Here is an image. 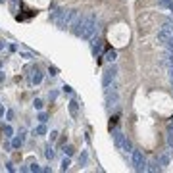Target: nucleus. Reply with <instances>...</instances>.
I'll return each mask as SVG.
<instances>
[{"instance_id": "nucleus-1", "label": "nucleus", "mask_w": 173, "mask_h": 173, "mask_svg": "<svg viewBox=\"0 0 173 173\" xmlns=\"http://www.w3.org/2000/svg\"><path fill=\"white\" fill-rule=\"evenodd\" d=\"M75 15H77L75 10H62V14L58 15V19H56L58 29H69L71 27V21L75 19Z\"/></svg>"}, {"instance_id": "nucleus-2", "label": "nucleus", "mask_w": 173, "mask_h": 173, "mask_svg": "<svg viewBox=\"0 0 173 173\" xmlns=\"http://www.w3.org/2000/svg\"><path fill=\"white\" fill-rule=\"evenodd\" d=\"M96 23H98L96 14H89V18H86V25H85V31H83V35H81V39H85V40L92 39L94 33H96Z\"/></svg>"}, {"instance_id": "nucleus-3", "label": "nucleus", "mask_w": 173, "mask_h": 173, "mask_svg": "<svg viewBox=\"0 0 173 173\" xmlns=\"http://www.w3.org/2000/svg\"><path fill=\"white\" fill-rule=\"evenodd\" d=\"M131 162H133V167H135V171H146V158H144V154L141 150H135L133 148V152H131Z\"/></svg>"}, {"instance_id": "nucleus-4", "label": "nucleus", "mask_w": 173, "mask_h": 173, "mask_svg": "<svg viewBox=\"0 0 173 173\" xmlns=\"http://www.w3.org/2000/svg\"><path fill=\"white\" fill-rule=\"evenodd\" d=\"M86 18H89V15H83V14H81V15L77 14V15H75V19H73L71 27H69V29H71V33H73L75 37H81V35H83L85 25H86Z\"/></svg>"}, {"instance_id": "nucleus-5", "label": "nucleus", "mask_w": 173, "mask_h": 173, "mask_svg": "<svg viewBox=\"0 0 173 173\" xmlns=\"http://www.w3.org/2000/svg\"><path fill=\"white\" fill-rule=\"evenodd\" d=\"M115 75H117V67H115V65L112 64L110 67H106V69H104V75H102V86H104V89L112 86L114 79H115Z\"/></svg>"}, {"instance_id": "nucleus-6", "label": "nucleus", "mask_w": 173, "mask_h": 173, "mask_svg": "<svg viewBox=\"0 0 173 173\" xmlns=\"http://www.w3.org/2000/svg\"><path fill=\"white\" fill-rule=\"evenodd\" d=\"M106 102H108L110 108H112V106H117V102H119V94H117V90H115L114 85H112V92H110V89L106 90Z\"/></svg>"}, {"instance_id": "nucleus-7", "label": "nucleus", "mask_w": 173, "mask_h": 173, "mask_svg": "<svg viewBox=\"0 0 173 173\" xmlns=\"http://www.w3.org/2000/svg\"><path fill=\"white\" fill-rule=\"evenodd\" d=\"M171 37H173V31H171V29H167V27H162V29L158 31V43L166 44L167 40L171 39Z\"/></svg>"}, {"instance_id": "nucleus-8", "label": "nucleus", "mask_w": 173, "mask_h": 173, "mask_svg": "<svg viewBox=\"0 0 173 173\" xmlns=\"http://www.w3.org/2000/svg\"><path fill=\"white\" fill-rule=\"evenodd\" d=\"M112 135H114V144H115V148H119V150H121V148H123V142L127 141L125 135H123L119 129H114V133H112Z\"/></svg>"}, {"instance_id": "nucleus-9", "label": "nucleus", "mask_w": 173, "mask_h": 173, "mask_svg": "<svg viewBox=\"0 0 173 173\" xmlns=\"http://www.w3.org/2000/svg\"><path fill=\"white\" fill-rule=\"evenodd\" d=\"M43 81V73H40L39 65H33L31 67V85H39Z\"/></svg>"}, {"instance_id": "nucleus-10", "label": "nucleus", "mask_w": 173, "mask_h": 173, "mask_svg": "<svg viewBox=\"0 0 173 173\" xmlns=\"http://www.w3.org/2000/svg\"><path fill=\"white\" fill-rule=\"evenodd\" d=\"M90 46H92V54L100 56L102 52V39H90Z\"/></svg>"}, {"instance_id": "nucleus-11", "label": "nucleus", "mask_w": 173, "mask_h": 173, "mask_svg": "<svg viewBox=\"0 0 173 173\" xmlns=\"http://www.w3.org/2000/svg\"><path fill=\"white\" fill-rule=\"evenodd\" d=\"M23 141H25V129L19 131V137H15L14 141H12V148H21Z\"/></svg>"}, {"instance_id": "nucleus-12", "label": "nucleus", "mask_w": 173, "mask_h": 173, "mask_svg": "<svg viewBox=\"0 0 173 173\" xmlns=\"http://www.w3.org/2000/svg\"><path fill=\"white\" fill-rule=\"evenodd\" d=\"M171 152V150H169ZM169 152H162V154L158 156V163L162 167H166V166H169Z\"/></svg>"}, {"instance_id": "nucleus-13", "label": "nucleus", "mask_w": 173, "mask_h": 173, "mask_svg": "<svg viewBox=\"0 0 173 173\" xmlns=\"http://www.w3.org/2000/svg\"><path fill=\"white\" fill-rule=\"evenodd\" d=\"M104 58H106V60H108V62H110V64H114V62H115V60H117V52H115V50H114V48H110V50H108V52H106V56H104Z\"/></svg>"}, {"instance_id": "nucleus-14", "label": "nucleus", "mask_w": 173, "mask_h": 173, "mask_svg": "<svg viewBox=\"0 0 173 173\" xmlns=\"http://www.w3.org/2000/svg\"><path fill=\"white\" fill-rule=\"evenodd\" d=\"M56 156V152H54V148L50 146V144H46V146H44V158L46 160H52Z\"/></svg>"}, {"instance_id": "nucleus-15", "label": "nucleus", "mask_w": 173, "mask_h": 173, "mask_svg": "<svg viewBox=\"0 0 173 173\" xmlns=\"http://www.w3.org/2000/svg\"><path fill=\"white\" fill-rule=\"evenodd\" d=\"M77 112H79V104H77V100H71V102H69V114L75 117Z\"/></svg>"}, {"instance_id": "nucleus-16", "label": "nucleus", "mask_w": 173, "mask_h": 173, "mask_svg": "<svg viewBox=\"0 0 173 173\" xmlns=\"http://www.w3.org/2000/svg\"><path fill=\"white\" fill-rule=\"evenodd\" d=\"M162 169V167H160V163H158V160H156V162H150L146 166V171H160Z\"/></svg>"}, {"instance_id": "nucleus-17", "label": "nucleus", "mask_w": 173, "mask_h": 173, "mask_svg": "<svg viewBox=\"0 0 173 173\" xmlns=\"http://www.w3.org/2000/svg\"><path fill=\"white\" fill-rule=\"evenodd\" d=\"M64 154H65V156H69V158H71V156L75 154V148H73L71 144H64Z\"/></svg>"}, {"instance_id": "nucleus-18", "label": "nucleus", "mask_w": 173, "mask_h": 173, "mask_svg": "<svg viewBox=\"0 0 173 173\" xmlns=\"http://www.w3.org/2000/svg\"><path fill=\"white\" fill-rule=\"evenodd\" d=\"M167 146L173 152V127H169V131H167Z\"/></svg>"}, {"instance_id": "nucleus-19", "label": "nucleus", "mask_w": 173, "mask_h": 173, "mask_svg": "<svg viewBox=\"0 0 173 173\" xmlns=\"http://www.w3.org/2000/svg\"><path fill=\"white\" fill-rule=\"evenodd\" d=\"M35 133L39 135V137H43V135H46V125H44V123H40L39 127H37L35 129Z\"/></svg>"}, {"instance_id": "nucleus-20", "label": "nucleus", "mask_w": 173, "mask_h": 173, "mask_svg": "<svg viewBox=\"0 0 173 173\" xmlns=\"http://www.w3.org/2000/svg\"><path fill=\"white\" fill-rule=\"evenodd\" d=\"M4 137H6V139H12V137H14V129H12L10 125H4Z\"/></svg>"}, {"instance_id": "nucleus-21", "label": "nucleus", "mask_w": 173, "mask_h": 173, "mask_svg": "<svg viewBox=\"0 0 173 173\" xmlns=\"http://www.w3.org/2000/svg\"><path fill=\"white\" fill-rule=\"evenodd\" d=\"M69 166H71V160H69V156H67V158L62 160V171H67Z\"/></svg>"}, {"instance_id": "nucleus-22", "label": "nucleus", "mask_w": 173, "mask_h": 173, "mask_svg": "<svg viewBox=\"0 0 173 173\" xmlns=\"http://www.w3.org/2000/svg\"><path fill=\"white\" fill-rule=\"evenodd\" d=\"M86 160H89V154H86V152H81V156H79V166L81 167L86 166Z\"/></svg>"}, {"instance_id": "nucleus-23", "label": "nucleus", "mask_w": 173, "mask_h": 173, "mask_svg": "<svg viewBox=\"0 0 173 173\" xmlns=\"http://www.w3.org/2000/svg\"><path fill=\"white\" fill-rule=\"evenodd\" d=\"M123 152H127V154H131V152H133V144H131L129 141H125L123 142V148H121Z\"/></svg>"}, {"instance_id": "nucleus-24", "label": "nucleus", "mask_w": 173, "mask_h": 173, "mask_svg": "<svg viewBox=\"0 0 173 173\" xmlns=\"http://www.w3.org/2000/svg\"><path fill=\"white\" fill-rule=\"evenodd\" d=\"M29 171H33V173H39V171H43V167H40L37 162H33L31 166H29Z\"/></svg>"}, {"instance_id": "nucleus-25", "label": "nucleus", "mask_w": 173, "mask_h": 173, "mask_svg": "<svg viewBox=\"0 0 173 173\" xmlns=\"http://www.w3.org/2000/svg\"><path fill=\"white\" fill-rule=\"evenodd\" d=\"M33 106H35V110H43V106H44V102L40 100V98H35V102H33Z\"/></svg>"}, {"instance_id": "nucleus-26", "label": "nucleus", "mask_w": 173, "mask_h": 173, "mask_svg": "<svg viewBox=\"0 0 173 173\" xmlns=\"http://www.w3.org/2000/svg\"><path fill=\"white\" fill-rule=\"evenodd\" d=\"M39 121H40V123H46V121H48V114H46V112H40V114H39Z\"/></svg>"}, {"instance_id": "nucleus-27", "label": "nucleus", "mask_w": 173, "mask_h": 173, "mask_svg": "<svg viewBox=\"0 0 173 173\" xmlns=\"http://www.w3.org/2000/svg\"><path fill=\"white\" fill-rule=\"evenodd\" d=\"M48 73H50V77H56L58 75V67L56 65H50V67H48Z\"/></svg>"}, {"instance_id": "nucleus-28", "label": "nucleus", "mask_w": 173, "mask_h": 173, "mask_svg": "<svg viewBox=\"0 0 173 173\" xmlns=\"http://www.w3.org/2000/svg\"><path fill=\"white\" fill-rule=\"evenodd\" d=\"M166 46H167V52H173V37L166 43Z\"/></svg>"}, {"instance_id": "nucleus-29", "label": "nucleus", "mask_w": 173, "mask_h": 173, "mask_svg": "<svg viewBox=\"0 0 173 173\" xmlns=\"http://www.w3.org/2000/svg\"><path fill=\"white\" fill-rule=\"evenodd\" d=\"M14 110H8V112H6V119H8V121H12V119H14Z\"/></svg>"}, {"instance_id": "nucleus-30", "label": "nucleus", "mask_w": 173, "mask_h": 173, "mask_svg": "<svg viewBox=\"0 0 173 173\" xmlns=\"http://www.w3.org/2000/svg\"><path fill=\"white\" fill-rule=\"evenodd\" d=\"M58 135H60L58 131H50V142H54V141H56V139H58Z\"/></svg>"}, {"instance_id": "nucleus-31", "label": "nucleus", "mask_w": 173, "mask_h": 173, "mask_svg": "<svg viewBox=\"0 0 173 173\" xmlns=\"http://www.w3.org/2000/svg\"><path fill=\"white\" fill-rule=\"evenodd\" d=\"M115 123H117V115H114V117H112V121H110V131H112L114 127H115Z\"/></svg>"}, {"instance_id": "nucleus-32", "label": "nucleus", "mask_w": 173, "mask_h": 173, "mask_svg": "<svg viewBox=\"0 0 173 173\" xmlns=\"http://www.w3.org/2000/svg\"><path fill=\"white\" fill-rule=\"evenodd\" d=\"M21 58H25V60H31V58H35L31 54V52H21Z\"/></svg>"}, {"instance_id": "nucleus-33", "label": "nucleus", "mask_w": 173, "mask_h": 173, "mask_svg": "<svg viewBox=\"0 0 173 173\" xmlns=\"http://www.w3.org/2000/svg\"><path fill=\"white\" fill-rule=\"evenodd\" d=\"M6 169H8V171H12V173H14V171H15V167H14V163H12V162H8V163H6Z\"/></svg>"}, {"instance_id": "nucleus-34", "label": "nucleus", "mask_w": 173, "mask_h": 173, "mask_svg": "<svg viewBox=\"0 0 173 173\" xmlns=\"http://www.w3.org/2000/svg\"><path fill=\"white\" fill-rule=\"evenodd\" d=\"M171 2H173V0H160V4H162V6H169Z\"/></svg>"}, {"instance_id": "nucleus-35", "label": "nucleus", "mask_w": 173, "mask_h": 173, "mask_svg": "<svg viewBox=\"0 0 173 173\" xmlns=\"http://www.w3.org/2000/svg\"><path fill=\"white\" fill-rule=\"evenodd\" d=\"M64 90H65V92H71L73 89H71V86H69V85H64Z\"/></svg>"}, {"instance_id": "nucleus-36", "label": "nucleus", "mask_w": 173, "mask_h": 173, "mask_svg": "<svg viewBox=\"0 0 173 173\" xmlns=\"http://www.w3.org/2000/svg\"><path fill=\"white\" fill-rule=\"evenodd\" d=\"M56 96H58V92H56V90H52V92H50V100H54Z\"/></svg>"}, {"instance_id": "nucleus-37", "label": "nucleus", "mask_w": 173, "mask_h": 173, "mask_svg": "<svg viewBox=\"0 0 173 173\" xmlns=\"http://www.w3.org/2000/svg\"><path fill=\"white\" fill-rule=\"evenodd\" d=\"M4 79H6V75H4V71H0V83H4Z\"/></svg>"}, {"instance_id": "nucleus-38", "label": "nucleus", "mask_w": 173, "mask_h": 173, "mask_svg": "<svg viewBox=\"0 0 173 173\" xmlns=\"http://www.w3.org/2000/svg\"><path fill=\"white\" fill-rule=\"evenodd\" d=\"M0 117H4V108L0 106Z\"/></svg>"}, {"instance_id": "nucleus-39", "label": "nucleus", "mask_w": 173, "mask_h": 173, "mask_svg": "<svg viewBox=\"0 0 173 173\" xmlns=\"http://www.w3.org/2000/svg\"><path fill=\"white\" fill-rule=\"evenodd\" d=\"M4 44H6V43H4V40H0V50H2V48H4Z\"/></svg>"}, {"instance_id": "nucleus-40", "label": "nucleus", "mask_w": 173, "mask_h": 173, "mask_svg": "<svg viewBox=\"0 0 173 173\" xmlns=\"http://www.w3.org/2000/svg\"><path fill=\"white\" fill-rule=\"evenodd\" d=\"M4 2H6V0H0V4H4Z\"/></svg>"}, {"instance_id": "nucleus-41", "label": "nucleus", "mask_w": 173, "mask_h": 173, "mask_svg": "<svg viewBox=\"0 0 173 173\" xmlns=\"http://www.w3.org/2000/svg\"><path fill=\"white\" fill-rule=\"evenodd\" d=\"M0 65H2V62H0Z\"/></svg>"}]
</instances>
